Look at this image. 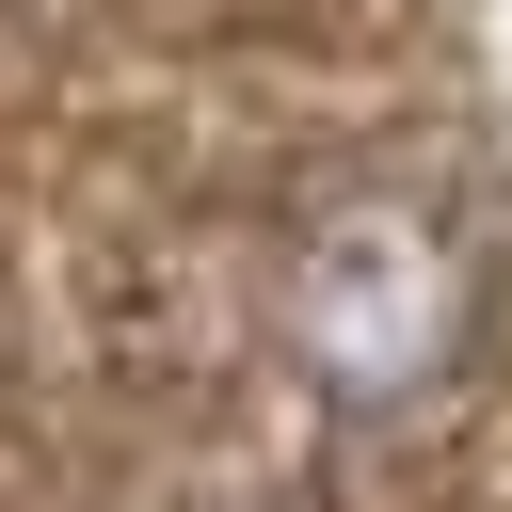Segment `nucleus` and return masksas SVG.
I'll return each instance as SVG.
<instances>
[{
    "instance_id": "nucleus-1",
    "label": "nucleus",
    "mask_w": 512,
    "mask_h": 512,
    "mask_svg": "<svg viewBox=\"0 0 512 512\" xmlns=\"http://www.w3.org/2000/svg\"><path fill=\"white\" fill-rule=\"evenodd\" d=\"M464 352V240L448 208L416 192H336L304 240H288V368L352 416L384 400H432Z\"/></svg>"
}]
</instances>
